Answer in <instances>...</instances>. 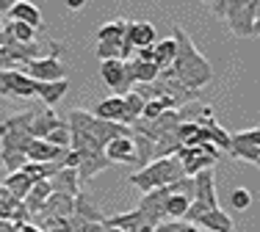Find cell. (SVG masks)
Wrapping results in <instances>:
<instances>
[{"instance_id":"obj_1","label":"cell","mask_w":260,"mask_h":232,"mask_svg":"<svg viewBox=\"0 0 260 232\" xmlns=\"http://www.w3.org/2000/svg\"><path fill=\"white\" fill-rule=\"evenodd\" d=\"M172 39L177 42L175 61H172V66H169L172 75H175L183 86L202 91V86H208V83L213 81V64L202 56L200 47L194 45V39H191V36L185 33L180 25H175V30H172Z\"/></svg>"},{"instance_id":"obj_2","label":"cell","mask_w":260,"mask_h":232,"mask_svg":"<svg viewBox=\"0 0 260 232\" xmlns=\"http://www.w3.org/2000/svg\"><path fill=\"white\" fill-rule=\"evenodd\" d=\"M185 172H183V163L177 155H166V158H155L150 161L147 166H141L139 172H133L127 177V182L136 188V191L147 194L152 188H164V185H172V182L183 180Z\"/></svg>"},{"instance_id":"obj_3","label":"cell","mask_w":260,"mask_h":232,"mask_svg":"<svg viewBox=\"0 0 260 232\" xmlns=\"http://www.w3.org/2000/svg\"><path fill=\"white\" fill-rule=\"evenodd\" d=\"M219 207V197H216V180H213V169H202V172L194 174V197H191V205L185 210V221L194 224L202 213Z\"/></svg>"},{"instance_id":"obj_4","label":"cell","mask_w":260,"mask_h":232,"mask_svg":"<svg viewBox=\"0 0 260 232\" xmlns=\"http://www.w3.org/2000/svg\"><path fill=\"white\" fill-rule=\"evenodd\" d=\"M255 14H257V0H233L224 14L230 33L238 36V39L252 36V30H255Z\"/></svg>"},{"instance_id":"obj_5","label":"cell","mask_w":260,"mask_h":232,"mask_svg":"<svg viewBox=\"0 0 260 232\" xmlns=\"http://www.w3.org/2000/svg\"><path fill=\"white\" fill-rule=\"evenodd\" d=\"M0 94L11 100H34L39 94V81L20 69H0Z\"/></svg>"},{"instance_id":"obj_6","label":"cell","mask_w":260,"mask_h":232,"mask_svg":"<svg viewBox=\"0 0 260 232\" xmlns=\"http://www.w3.org/2000/svg\"><path fill=\"white\" fill-rule=\"evenodd\" d=\"M100 78L103 83L114 91L116 97H125L130 89H133V81L127 78V69H125V61L122 58H108L100 64Z\"/></svg>"},{"instance_id":"obj_7","label":"cell","mask_w":260,"mask_h":232,"mask_svg":"<svg viewBox=\"0 0 260 232\" xmlns=\"http://www.w3.org/2000/svg\"><path fill=\"white\" fill-rule=\"evenodd\" d=\"M20 72H25L28 78L39 83H47V81H61L64 75V64L58 61V56H45V58H36V61H28V64L20 66Z\"/></svg>"},{"instance_id":"obj_8","label":"cell","mask_w":260,"mask_h":232,"mask_svg":"<svg viewBox=\"0 0 260 232\" xmlns=\"http://www.w3.org/2000/svg\"><path fill=\"white\" fill-rule=\"evenodd\" d=\"M172 185H175V182H172ZM172 185L152 188V191H147L144 197H141L139 210L144 213V218L150 224H160L166 218V199H169V194H172Z\"/></svg>"},{"instance_id":"obj_9","label":"cell","mask_w":260,"mask_h":232,"mask_svg":"<svg viewBox=\"0 0 260 232\" xmlns=\"http://www.w3.org/2000/svg\"><path fill=\"white\" fill-rule=\"evenodd\" d=\"M230 141H233L230 158H244V161H249V163H257V158H260V127L235 133V136H230Z\"/></svg>"},{"instance_id":"obj_10","label":"cell","mask_w":260,"mask_h":232,"mask_svg":"<svg viewBox=\"0 0 260 232\" xmlns=\"http://www.w3.org/2000/svg\"><path fill=\"white\" fill-rule=\"evenodd\" d=\"M67 152H70V149L55 146L50 141H45V138H30V144L25 146V158H28V161H34V163H55V161H61Z\"/></svg>"},{"instance_id":"obj_11","label":"cell","mask_w":260,"mask_h":232,"mask_svg":"<svg viewBox=\"0 0 260 232\" xmlns=\"http://www.w3.org/2000/svg\"><path fill=\"white\" fill-rule=\"evenodd\" d=\"M67 125V119H61L53 108H36L34 111V119H30V136L34 138H45L47 133H53L55 127Z\"/></svg>"},{"instance_id":"obj_12","label":"cell","mask_w":260,"mask_h":232,"mask_svg":"<svg viewBox=\"0 0 260 232\" xmlns=\"http://www.w3.org/2000/svg\"><path fill=\"white\" fill-rule=\"evenodd\" d=\"M72 213H75V197H70V194H50L47 197V202L42 205V210L36 213V216H50V218H70Z\"/></svg>"},{"instance_id":"obj_13","label":"cell","mask_w":260,"mask_h":232,"mask_svg":"<svg viewBox=\"0 0 260 232\" xmlns=\"http://www.w3.org/2000/svg\"><path fill=\"white\" fill-rule=\"evenodd\" d=\"M136 146H133V133L130 136H116L105 144V158L111 163H133Z\"/></svg>"},{"instance_id":"obj_14","label":"cell","mask_w":260,"mask_h":232,"mask_svg":"<svg viewBox=\"0 0 260 232\" xmlns=\"http://www.w3.org/2000/svg\"><path fill=\"white\" fill-rule=\"evenodd\" d=\"M50 188H53L55 194H70V197H78V194H80L78 169H72V166H61L58 172L50 177Z\"/></svg>"},{"instance_id":"obj_15","label":"cell","mask_w":260,"mask_h":232,"mask_svg":"<svg viewBox=\"0 0 260 232\" xmlns=\"http://www.w3.org/2000/svg\"><path fill=\"white\" fill-rule=\"evenodd\" d=\"M94 116H100V119H108V122H122V125H127V108H125V97H105L103 102H97L94 108Z\"/></svg>"},{"instance_id":"obj_16","label":"cell","mask_w":260,"mask_h":232,"mask_svg":"<svg viewBox=\"0 0 260 232\" xmlns=\"http://www.w3.org/2000/svg\"><path fill=\"white\" fill-rule=\"evenodd\" d=\"M197 227L200 229H205V232H233V218L227 216L221 207H213V210H208V213H202L200 218H197Z\"/></svg>"},{"instance_id":"obj_17","label":"cell","mask_w":260,"mask_h":232,"mask_svg":"<svg viewBox=\"0 0 260 232\" xmlns=\"http://www.w3.org/2000/svg\"><path fill=\"white\" fill-rule=\"evenodd\" d=\"M125 69H127V78L136 83H152L158 78V66L152 64V61H136V58H127L125 61Z\"/></svg>"},{"instance_id":"obj_18","label":"cell","mask_w":260,"mask_h":232,"mask_svg":"<svg viewBox=\"0 0 260 232\" xmlns=\"http://www.w3.org/2000/svg\"><path fill=\"white\" fill-rule=\"evenodd\" d=\"M127 36L133 42V47H152L158 42V30L152 22H130Z\"/></svg>"},{"instance_id":"obj_19","label":"cell","mask_w":260,"mask_h":232,"mask_svg":"<svg viewBox=\"0 0 260 232\" xmlns=\"http://www.w3.org/2000/svg\"><path fill=\"white\" fill-rule=\"evenodd\" d=\"M9 20L25 22L30 28H42V11L34 3H28V0H20V3H14L9 9Z\"/></svg>"},{"instance_id":"obj_20","label":"cell","mask_w":260,"mask_h":232,"mask_svg":"<svg viewBox=\"0 0 260 232\" xmlns=\"http://www.w3.org/2000/svg\"><path fill=\"white\" fill-rule=\"evenodd\" d=\"M75 218H83V221H97V224H103V213H100V207H97V202L89 197V194H83L80 191L78 197H75V213H72Z\"/></svg>"},{"instance_id":"obj_21","label":"cell","mask_w":260,"mask_h":232,"mask_svg":"<svg viewBox=\"0 0 260 232\" xmlns=\"http://www.w3.org/2000/svg\"><path fill=\"white\" fill-rule=\"evenodd\" d=\"M67 91H70V81H67V78H61V81L39 83V94H36V97H42V100H45V105H47V108H53L55 102L64 100Z\"/></svg>"},{"instance_id":"obj_22","label":"cell","mask_w":260,"mask_h":232,"mask_svg":"<svg viewBox=\"0 0 260 232\" xmlns=\"http://www.w3.org/2000/svg\"><path fill=\"white\" fill-rule=\"evenodd\" d=\"M3 188L17 199V202H22V199H25L28 194H30V188H34V180H30L25 172H11L9 177H6Z\"/></svg>"},{"instance_id":"obj_23","label":"cell","mask_w":260,"mask_h":232,"mask_svg":"<svg viewBox=\"0 0 260 232\" xmlns=\"http://www.w3.org/2000/svg\"><path fill=\"white\" fill-rule=\"evenodd\" d=\"M34 111H36V108H28V111L6 116V119L0 122V136H6V133H30V119H34Z\"/></svg>"},{"instance_id":"obj_24","label":"cell","mask_w":260,"mask_h":232,"mask_svg":"<svg viewBox=\"0 0 260 232\" xmlns=\"http://www.w3.org/2000/svg\"><path fill=\"white\" fill-rule=\"evenodd\" d=\"M175 53H177V42L172 39V36L152 45V61H155L158 69H169L172 61H175Z\"/></svg>"},{"instance_id":"obj_25","label":"cell","mask_w":260,"mask_h":232,"mask_svg":"<svg viewBox=\"0 0 260 232\" xmlns=\"http://www.w3.org/2000/svg\"><path fill=\"white\" fill-rule=\"evenodd\" d=\"M127 22L130 20H125V17L105 22V25H100L94 30V39L97 42H119V45H122V36H125V30H127Z\"/></svg>"},{"instance_id":"obj_26","label":"cell","mask_w":260,"mask_h":232,"mask_svg":"<svg viewBox=\"0 0 260 232\" xmlns=\"http://www.w3.org/2000/svg\"><path fill=\"white\" fill-rule=\"evenodd\" d=\"M6 30H9V36H11L14 42H20V45L39 39V28H30V25H25V22H17V20H9V22H6Z\"/></svg>"},{"instance_id":"obj_27","label":"cell","mask_w":260,"mask_h":232,"mask_svg":"<svg viewBox=\"0 0 260 232\" xmlns=\"http://www.w3.org/2000/svg\"><path fill=\"white\" fill-rule=\"evenodd\" d=\"M125 108H127V125H133L136 119H141V111H144V97L136 89H130L125 94Z\"/></svg>"},{"instance_id":"obj_28","label":"cell","mask_w":260,"mask_h":232,"mask_svg":"<svg viewBox=\"0 0 260 232\" xmlns=\"http://www.w3.org/2000/svg\"><path fill=\"white\" fill-rule=\"evenodd\" d=\"M155 232H205V229H200L197 224L185 221V218H169V221L155 224Z\"/></svg>"},{"instance_id":"obj_29","label":"cell","mask_w":260,"mask_h":232,"mask_svg":"<svg viewBox=\"0 0 260 232\" xmlns=\"http://www.w3.org/2000/svg\"><path fill=\"white\" fill-rule=\"evenodd\" d=\"M0 158H3V166H6V172H20L22 166L28 163V158H25V152H14V149H0Z\"/></svg>"},{"instance_id":"obj_30","label":"cell","mask_w":260,"mask_h":232,"mask_svg":"<svg viewBox=\"0 0 260 232\" xmlns=\"http://www.w3.org/2000/svg\"><path fill=\"white\" fill-rule=\"evenodd\" d=\"M45 141H50V144H55V146H64V149H70V125H61V127H55L53 133H47L45 136Z\"/></svg>"},{"instance_id":"obj_31","label":"cell","mask_w":260,"mask_h":232,"mask_svg":"<svg viewBox=\"0 0 260 232\" xmlns=\"http://www.w3.org/2000/svg\"><path fill=\"white\" fill-rule=\"evenodd\" d=\"M164 111H169V102L166 100H147L144 102V111H141V119H155Z\"/></svg>"},{"instance_id":"obj_32","label":"cell","mask_w":260,"mask_h":232,"mask_svg":"<svg viewBox=\"0 0 260 232\" xmlns=\"http://www.w3.org/2000/svg\"><path fill=\"white\" fill-rule=\"evenodd\" d=\"M230 205L235 207V210H246V207L252 205V194L246 191V188H235V191L230 194Z\"/></svg>"},{"instance_id":"obj_33","label":"cell","mask_w":260,"mask_h":232,"mask_svg":"<svg viewBox=\"0 0 260 232\" xmlns=\"http://www.w3.org/2000/svg\"><path fill=\"white\" fill-rule=\"evenodd\" d=\"M97 56H100V61L119 58V42H97Z\"/></svg>"},{"instance_id":"obj_34","label":"cell","mask_w":260,"mask_h":232,"mask_svg":"<svg viewBox=\"0 0 260 232\" xmlns=\"http://www.w3.org/2000/svg\"><path fill=\"white\" fill-rule=\"evenodd\" d=\"M202 3H208L210 11H213L216 17H221V20H224V14H227V9H230L233 0H202Z\"/></svg>"},{"instance_id":"obj_35","label":"cell","mask_w":260,"mask_h":232,"mask_svg":"<svg viewBox=\"0 0 260 232\" xmlns=\"http://www.w3.org/2000/svg\"><path fill=\"white\" fill-rule=\"evenodd\" d=\"M64 6H67L70 11H80V9L86 6V0H64Z\"/></svg>"},{"instance_id":"obj_36","label":"cell","mask_w":260,"mask_h":232,"mask_svg":"<svg viewBox=\"0 0 260 232\" xmlns=\"http://www.w3.org/2000/svg\"><path fill=\"white\" fill-rule=\"evenodd\" d=\"M130 232H155V224H139V227H133V229H130Z\"/></svg>"},{"instance_id":"obj_37","label":"cell","mask_w":260,"mask_h":232,"mask_svg":"<svg viewBox=\"0 0 260 232\" xmlns=\"http://www.w3.org/2000/svg\"><path fill=\"white\" fill-rule=\"evenodd\" d=\"M14 3H20V0H0V14H9V9Z\"/></svg>"},{"instance_id":"obj_38","label":"cell","mask_w":260,"mask_h":232,"mask_svg":"<svg viewBox=\"0 0 260 232\" xmlns=\"http://www.w3.org/2000/svg\"><path fill=\"white\" fill-rule=\"evenodd\" d=\"M252 36H260V20H255V30H252Z\"/></svg>"},{"instance_id":"obj_39","label":"cell","mask_w":260,"mask_h":232,"mask_svg":"<svg viewBox=\"0 0 260 232\" xmlns=\"http://www.w3.org/2000/svg\"><path fill=\"white\" fill-rule=\"evenodd\" d=\"M105 232H125V229H119V227H105Z\"/></svg>"},{"instance_id":"obj_40","label":"cell","mask_w":260,"mask_h":232,"mask_svg":"<svg viewBox=\"0 0 260 232\" xmlns=\"http://www.w3.org/2000/svg\"><path fill=\"white\" fill-rule=\"evenodd\" d=\"M0 28H3V22H0Z\"/></svg>"}]
</instances>
